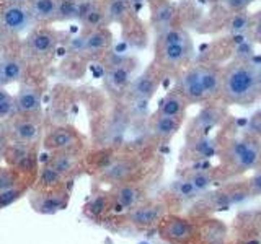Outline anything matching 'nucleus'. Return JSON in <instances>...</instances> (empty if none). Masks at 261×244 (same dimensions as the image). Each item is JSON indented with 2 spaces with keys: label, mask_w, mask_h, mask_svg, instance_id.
Listing matches in <instances>:
<instances>
[{
  "label": "nucleus",
  "mask_w": 261,
  "mask_h": 244,
  "mask_svg": "<svg viewBox=\"0 0 261 244\" xmlns=\"http://www.w3.org/2000/svg\"><path fill=\"white\" fill-rule=\"evenodd\" d=\"M188 106H190V103L186 101V98L181 95V92H179L178 88L173 86L160 100L155 112L163 114V116H171V117H185Z\"/></svg>",
  "instance_id": "4be33fe9"
},
{
  "label": "nucleus",
  "mask_w": 261,
  "mask_h": 244,
  "mask_svg": "<svg viewBox=\"0 0 261 244\" xmlns=\"http://www.w3.org/2000/svg\"><path fill=\"white\" fill-rule=\"evenodd\" d=\"M167 78V73L163 72L157 64L152 62L149 67H145L142 73L133 78L130 85L126 89L124 101L126 104H139L150 101L162 86V81Z\"/></svg>",
  "instance_id": "0eeeda50"
},
{
  "label": "nucleus",
  "mask_w": 261,
  "mask_h": 244,
  "mask_svg": "<svg viewBox=\"0 0 261 244\" xmlns=\"http://www.w3.org/2000/svg\"><path fill=\"white\" fill-rule=\"evenodd\" d=\"M258 244H261V239H259V241H258Z\"/></svg>",
  "instance_id": "c03bdc74"
},
{
  "label": "nucleus",
  "mask_w": 261,
  "mask_h": 244,
  "mask_svg": "<svg viewBox=\"0 0 261 244\" xmlns=\"http://www.w3.org/2000/svg\"><path fill=\"white\" fill-rule=\"evenodd\" d=\"M258 0H219V4L228 13H242L248 12V8Z\"/></svg>",
  "instance_id": "7c9ffc66"
},
{
  "label": "nucleus",
  "mask_w": 261,
  "mask_h": 244,
  "mask_svg": "<svg viewBox=\"0 0 261 244\" xmlns=\"http://www.w3.org/2000/svg\"><path fill=\"white\" fill-rule=\"evenodd\" d=\"M228 228H230V241L258 242L261 239V208L242 211Z\"/></svg>",
  "instance_id": "2eb2a0df"
},
{
  "label": "nucleus",
  "mask_w": 261,
  "mask_h": 244,
  "mask_svg": "<svg viewBox=\"0 0 261 244\" xmlns=\"http://www.w3.org/2000/svg\"><path fill=\"white\" fill-rule=\"evenodd\" d=\"M178 176H181L186 179V181H190L201 194L209 191L214 184H217L216 168L214 166H202L201 163L181 169Z\"/></svg>",
  "instance_id": "412c9836"
},
{
  "label": "nucleus",
  "mask_w": 261,
  "mask_h": 244,
  "mask_svg": "<svg viewBox=\"0 0 261 244\" xmlns=\"http://www.w3.org/2000/svg\"><path fill=\"white\" fill-rule=\"evenodd\" d=\"M4 120H0V134H2V129H4V124H2Z\"/></svg>",
  "instance_id": "79ce46f5"
},
{
  "label": "nucleus",
  "mask_w": 261,
  "mask_h": 244,
  "mask_svg": "<svg viewBox=\"0 0 261 244\" xmlns=\"http://www.w3.org/2000/svg\"><path fill=\"white\" fill-rule=\"evenodd\" d=\"M150 16H149V24L152 31L155 33V36L160 35L165 29L179 24V7L175 4L173 0H163L159 4L149 5Z\"/></svg>",
  "instance_id": "6ab92c4d"
},
{
  "label": "nucleus",
  "mask_w": 261,
  "mask_h": 244,
  "mask_svg": "<svg viewBox=\"0 0 261 244\" xmlns=\"http://www.w3.org/2000/svg\"><path fill=\"white\" fill-rule=\"evenodd\" d=\"M8 187H13V179H12V176L7 174V173L0 174V191H5V189H8Z\"/></svg>",
  "instance_id": "c9c22d12"
},
{
  "label": "nucleus",
  "mask_w": 261,
  "mask_h": 244,
  "mask_svg": "<svg viewBox=\"0 0 261 244\" xmlns=\"http://www.w3.org/2000/svg\"><path fill=\"white\" fill-rule=\"evenodd\" d=\"M0 60H2V64H4L7 85L16 83V81H20L24 77V69H27V64H24V60L21 59L20 55L7 54Z\"/></svg>",
  "instance_id": "bb28decb"
},
{
  "label": "nucleus",
  "mask_w": 261,
  "mask_h": 244,
  "mask_svg": "<svg viewBox=\"0 0 261 244\" xmlns=\"http://www.w3.org/2000/svg\"><path fill=\"white\" fill-rule=\"evenodd\" d=\"M258 59L237 55L224 65L220 101L225 106H250L261 100L256 83Z\"/></svg>",
  "instance_id": "7ed1b4c3"
},
{
  "label": "nucleus",
  "mask_w": 261,
  "mask_h": 244,
  "mask_svg": "<svg viewBox=\"0 0 261 244\" xmlns=\"http://www.w3.org/2000/svg\"><path fill=\"white\" fill-rule=\"evenodd\" d=\"M113 211L114 214H124V211L141 205L149 199V186L145 182H129L113 186L110 194Z\"/></svg>",
  "instance_id": "f8f14e48"
},
{
  "label": "nucleus",
  "mask_w": 261,
  "mask_h": 244,
  "mask_svg": "<svg viewBox=\"0 0 261 244\" xmlns=\"http://www.w3.org/2000/svg\"><path fill=\"white\" fill-rule=\"evenodd\" d=\"M7 85V80H5V72H4V64L0 60V88Z\"/></svg>",
  "instance_id": "58836bf2"
},
{
  "label": "nucleus",
  "mask_w": 261,
  "mask_h": 244,
  "mask_svg": "<svg viewBox=\"0 0 261 244\" xmlns=\"http://www.w3.org/2000/svg\"><path fill=\"white\" fill-rule=\"evenodd\" d=\"M27 4L35 21L51 23L57 20L59 0H27Z\"/></svg>",
  "instance_id": "393cba45"
},
{
  "label": "nucleus",
  "mask_w": 261,
  "mask_h": 244,
  "mask_svg": "<svg viewBox=\"0 0 261 244\" xmlns=\"http://www.w3.org/2000/svg\"><path fill=\"white\" fill-rule=\"evenodd\" d=\"M194 44L193 41L176 44L153 46V60L168 75H179L186 67L194 62Z\"/></svg>",
  "instance_id": "39448f33"
},
{
  "label": "nucleus",
  "mask_w": 261,
  "mask_h": 244,
  "mask_svg": "<svg viewBox=\"0 0 261 244\" xmlns=\"http://www.w3.org/2000/svg\"><path fill=\"white\" fill-rule=\"evenodd\" d=\"M216 142L219 158V166H214L217 184L242 177L245 173L258 168L261 158V138L251 130L239 135L224 129L216 135Z\"/></svg>",
  "instance_id": "f257e3e1"
},
{
  "label": "nucleus",
  "mask_w": 261,
  "mask_h": 244,
  "mask_svg": "<svg viewBox=\"0 0 261 244\" xmlns=\"http://www.w3.org/2000/svg\"><path fill=\"white\" fill-rule=\"evenodd\" d=\"M20 191L16 187H8L5 191H0V205H8L12 203L16 197H18Z\"/></svg>",
  "instance_id": "72a5a7b5"
},
{
  "label": "nucleus",
  "mask_w": 261,
  "mask_h": 244,
  "mask_svg": "<svg viewBox=\"0 0 261 244\" xmlns=\"http://www.w3.org/2000/svg\"><path fill=\"white\" fill-rule=\"evenodd\" d=\"M186 41H193L190 31H188L186 26H183V24H175V26H171L155 36L153 46L176 44V43H186Z\"/></svg>",
  "instance_id": "cd10ccee"
},
{
  "label": "nucleus",
  "mask_w": 261,
  "mask_h": 244,
  "mask_svg": "<svg viewBox=\"0 0 261 244\" xmlns=\"http://www.w3.org/2000/svg\"><path fill=\"white\" fill-rule=\"evenodd\" d=\"M82 135L73 127L69 126H57L47 132L44 138L46 150L53 153L62 151H80L82 148Z\"/></svg>",
  "instance_id": "f3484780"
},
{
  "label": "nucleus",
  "mask_w": 261,
  "mask_h": 244,
  "mask_svg": "<svg viewBox=\"0 0 261 244\" xmlns=\"http://www.w3.org/2000/svg\"><path fill=\"white\" fill-rule=\"evenodd\" d=\"M175 88H178L181 95L186 98L190 104H206L211 103L206 89L202 85L201 77V62L196 60L190 67H186L179 75L176 77Z\"/></svg>",
  "instance_id": "9d476101"
},
{
  "label": "nucleus",
  "mask_w": 261,
  "mask_h": 244,
  "mask_svg": "<svg viewBox=\"0 0 261 244\" xmlns=\"http://www.w3.org/2000/svg\"><path fill=\"white\" fill-rule=\"evenodd\" d=\"M13 114H16L15 96L8 93L5 86H2L0 88V120L12 119Z\"/></svg>",
  "instance_id": "c85d7f7f"
},
{
  "label": "nucleus",
  "mask_w": 261,
  "mask_h": 244,
  "mask_svg": "<svg viewBox=\"0 0 261 244\" xmlns=\"http://www.w3.org/2000/svg\"><path fill=\"white\" fill-rule=\"evenodd\" d=\"M227 106L222 101H211L202 104L201 111L188 122L186 137L194 135H211L214 130L225 124L227 120Z\"/></svg>",
  "instance_id": "1a4fd4ad"
},
{
  "label": "nucleus",
  "mask_w": 261,
  "mask_h": 244,
  "mask_svg": "<svg viewBox=\"0 0 261 244\" xmlns=\"http://www.w3.org/2000/svg\"><path fill=\"white\" fill-rule=\"evenodd\" d=\"M198 226L196 244H228L230 241V228L222 220L214 215L209 217H193Z\"/></svg>",
  "instance_id": "dca6fc26"
},
{
  "label": "nucleus",
  "mask_w": 261,
  "mask_h": 244,
  "mask_svg": "<svg viewBox=\"0 0 261 244\" xmlns=\"http://www.w3.org/2000/svg\"><path fill=\"white\" fill-rule=\"evenodd\" d=\"M256 169H259L261 171V158H259V163H258V168Z\"/></svg>",
  "instance_id": "37998d69"
},
{
  "label": "nucleus",
  "mask_w": 261,
  "mask_h": 244,
  "mask_svg": "<svg viewBox=\"0 0 261 244\" xmlns=\"http://www.w3.org/2000/svg\"><path fill=\"white\" fill-rule=\"evenodd\" d=\"M7 150H8V142H7L5 135L0 134V158H2L4 155L7 153Z\"/></svg>",
  "instance_id": "e433bc0d"
},
{
  "label": "nucleus",
  "mask_w": 261,
  "mask_h": 244,
  "mask_svg": "<svg viewBox=\"0 0 261 244\" xmlns=\"http://www.w3.org/2000/svg\"><path fill=\"white\" fill-rule=\"evenodd\" d=\"M0 23L5 31L12 35H20L35 23V18L30 12L28 4H23L20 0H5L0 5Z\"/></svg>",
  "instance_id": "9b49d317"
},
{
  "label": "nucleus",
  "mask_w": 261,
  "mask_h": 244,
  "mask_svg": "<svg viewBox=\"0 0 261 244\" xmlns=\"http://www.w3.org/2000/svg\"><path fill=\"white\" fill-rule=\"evenodd\" d=\"M16 114H36L43 104V95L33 85H24L15 96Z\"/></svg>",
  "instance_id": "b1692460"
},
{
  "label": "nucleus",
  "mask_w": 261,
  "mask_h": 244,
  "mask_svg": "<svg viewBox=\"0 0 261 244\" xmlns=\"http://www.w3.org/2000/svg\"><path fill=\"white\" fill-rule=\"evenodd\" d=\"M248 39L253 44L261 46V10L251 13L250 29H248Z\"/></svg>",
  "instance_id": "2f4dec72"
},
{
  "label": "nucleus",
  "mask_w": 261,
  "mask_h": 244,
  "mask_svg": "<svg viewBox=\"0 0 261 244\" xmlns=\"http://www.w3.org/2000/svg\"><path fill=\"white\" fill-rule=\"evenodd\" d=\"M247 186L251 199H256L261 195V171L255 169L250 177H247Z\"/></svg>",
  "instance_id": "473e14b6"
},
{
  "label": "nucleus",
  "mask_w": 261,
  "mask_h": 244,
  "mask_svg": "<svg viewBox=\"0 0 261 244\" xmlns=\"http://www.w3.org/2000/svg\"><path fill=\"white\" fill-rule=\"evenodd\" d=\"M212 157H217L216 137L211 135L186 137V145H185V153L181 155V161L198 165V163H202Z\"/></svg>",
  "instance_id": "aec40b11"
},
{
  "label": "nucleus",
  "mask_w": 261,
  "mask_h": 244,
  "mask_svg": "<svg viewBox=\"0 0 261 244\" xmlns=\"http://www.w3.org/2000/svg\"><path fill=\"white\" fill-rule=\"evenodd\" d=\"M137 69V60L134 57H114L113 60L106 65V75L105 85L108 93L114 100L122 101L124 100L126 89L134 78V72Z\"/></svg>",
  "instance_id": "6e6552de"
},
{
  "label": "nucleus",
  "mask_w": 261,
  "mask_h": 244,
  "mask_svg": "<svg viewBox=\"0 0 261 244\" xmlns=\"http://www.w3.org/2000/svg\"><path fill=\"white\" fill-rule=\"evenodd\" d=\"M147 5H152V4H159V2H163V0H145Z\"/></svg>",
  "instance_id": "a19ab883"
},
{
  "label": "nucleus",
  "mask_w": 261,
  "mask_h": 244,
  "mask_svg": "<svg viewBox=\"0 0 261 244\" xmlns=\"http://www.w3.org/2000/svg\"><path fill=\"white\" fill-rule=\"evenodd\" d=\"M185 117H171L163 116V114L153 112L147 120V130H149V138L152 143H165L171 140L178 130L183 127Z\"/></svg>",
  "instance_id": "a211bd4d"
},
{
  "label": "nucleus",
  "mask_w": 261,
  "mask_h": 244,
  "mask_svg": "<svg viewBox=\"0 0 261 244\" xmlns=\"http://www.w3.org/2000/svg\"><path fill=\"white\" fill-rule=\"evenodd\" d=\"M167 214H170V208L163 197L157 199H147L141 205L130 208L122 214V222L130 226L136 231L147 233L152 230H157L159 223Z\"/></svg>",
  "instance_id": "20e7f679"
},
{
  "label": "nucleus",
  "mask_w": 261,
  "mask_h": 244,
  "mask_svg": "<svg viewBox=\"0 0 261 244\" xmlns=\"http://www.w3.org/2000/svg\"><path fill=\"white\" fill-rule=\"evenodd\" d=\"M18 119H15L12 124V135L16 142L23 145L35 142L39 135V124L38 120L33 117V114H18Z\"/></svg>",
  "instance_id": "5701e85b"
},
{
  "label": "nucleus",
  "mask_w": 261,
  "mask_h": 244,
  "mask_svg": "<svg viewBox=\"0 0 261 244\" xmlns=\"http://www.w3.org/2000/svg\"><path fill=\"white\" fill-rule=\"evenodd\" d=\"M228 244H258V242H250V241H228Z\"/></svg>",
  "instance_id": "ea45409f"
},
{
  "label": "nucleus",
  "mask_w": 261,
  "mask_h": 244,
  "mask_svg": "<svg viewBox=\"0 0 261 244\" xmlns=\"http://www.w3.org/2000/svg\"><path fill=\"white\" fill-rule=\"evenodd\" d=\"M47 163L59 171L64 177H69L79 171L80 157H79V151H62V153H54L53 158Z\"/></svg>",
  "instance_id": "a878e982"
},
{
  "label": "nucleus",
  "mask_w": 261,
  "mask_h": 244,
  "mask_svg": "<svg viewBox=\"0 0 261 244\" xmlns=\"http://www.w3.org/2000/svg\"><path fill=\"white\" fill-rule=\"evenodd\" d=\"M113 47V33L108 26H100L95 29H84L82 35L80 55L90 59H105Z\"/></svg>",
  "instance_id": "ddd939ff"
},
{
  "label": "nucleus",
  "mask_w": 261,
  "mask_h": 244,
  "mask_svg": "<svg viewBox=\"0 0 261 244\" xmlns=\"http://www.w3.org/2000/svg\"><path fill=\"white\" fill-rule=\"evenodd\" d=\"M155 231L167 244H196V238H198L196 220L190 215L167 214Z\"/></svg>",
  "instance_id": "423d86ee"
},
{
  "label": "nucleus",
  "mask_w": 261,
  "mask_h": 244,
  "mask_svg": "<svg viewBox=\"0 0 261 244\" xmlns=\"http://www.w3.org/2000/svg\"><path fill=\"white\" fill-rule=\"evenodd\" d=\"M59 46V33L47 26H36L30 31L27 39V51L31 57L44 60L53 57Z\"/></svg>",
  "instance_id": "4468645a"
},
{
  "label": "nucleus",
  "mask_w": 261,
  "mask_h": 244,
  "mask_svg": "<svg viewBox=\"0 0 261 244\" xmlns=\"http://www.w3.org/2000/svg\"><path fill=\"white\" fill-rule=\"evenodd\" d=\"M256 83H258V92L261 96V57L258 59V64H256Z\"/></svg>",
  "instance_id": "4c0bfd02"
},
{
  "label": "nucleus",
  "mask_w": 261,
  "mask_h": 244,
  "mask_svg": "<svg viewBox=\"0 0 261 244\" xmlns=\"http://www.w3.org/2000/svg\"><path fill=\"white\" fill-rule=\"evenodd\" d=\"M155 161L157 158L152 148H147V146L119 153L114 151L113 157L98 169V177L111 186L129 182L149 184Z\"/></svg>",
  "instance_id": "f03ea898"
},
{
  "label": "nucleus",
  "mask_w": 261,
  "mask_h": 244,
  "mask_svg": "<svg viewBox=\"0 0 261 244\" xmlns=\"http://www.w3.org/2000/svg\"><path fill=\"white\" fill-rule=\"evenodd\" d=\"M248 130H251L253 134H256L261 138V111H258L255 116L251 117V120H250V129Z\"/></svg>",
  "instance_id": "f704fd0d"
},
{
  "label": "nucleus",
  "mask_w": 261,
  "mask_h": 244,
  "mask_svg": "<svg viewBox=\"0 0 261 244\" xmlns=\"http://www.w3.org/2000/svg\"><path fill=\"white\" fill-rule=\"evenodd\" d=\"M39 179H41V184H43L44 187H49V189H53V187H57V186H59L65 177H64L56 168H53V166L47 163V165L43 168V171H41Z\"/></svg>",
  "instance_id": "c756f323"
}]
</instances>
